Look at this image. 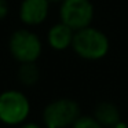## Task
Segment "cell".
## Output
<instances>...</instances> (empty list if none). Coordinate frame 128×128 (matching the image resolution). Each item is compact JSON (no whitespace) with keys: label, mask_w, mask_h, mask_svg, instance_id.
<instances>
[{"label":"cell","mask_w":128,"mask_h":128,"mask_svg":"<svg viewBox=\"0 0 128 128\" xmlns=\"http://www.w3.org/2000/svg\"><path fill=\"white\" fill-rule=\"evenodd\" d=\"M72 48L84 61H99L109 54L110 42L103 30L90 25L74 32Z\"/></svg>","instance_id":"cell-1"},{"label":"cell","mask_w":128,"mask_h":128,"mask_svg":"<svg viewBox=\"0 0 128 128\" xmlns=\"http://www.w3.org/2000/svg\"><path fill=\"white\" fill-rule=\"evenodd\" d=\"M30 114V100L18 90H6L0 94V122L15 127L28 120Z\"/></svg>","instance_id":"cell-2"},{"label":"cell","mask_w":128,"mask_h":128,"mask_svg":"<svg viewBox=\"0 0 128 128\" xmlns=\"http://www.w3.org/2000/svg\"><path fill=\"white\" fill-rule=\"evenodd\" d=\"M80 116V106L74 99L58 98L44 108L43 124L46 128H70Z\"/></svg>","instance_id":"cell-3"},{"label":"cell","mask_w":128,"mask_h":128,"mask_svg":"<svg viewBox=\"0 0 128 128\" xmlns=\"http://www.w3.org/2000/svg\"><path fill=\"white\" fill-rule=\"evenodd\" d=\"M12 58L20 64L36 62L43 52L42 39L29 29H17L8 40Z\"/></svg>","instance_id":"cell-4"},{"label":"cell","mask_w":128,"mask_h":128,"mask_svg":"<svg viewBox=\"0 0 128 128\" xmlns=\"http://www.w3.org/2000/svg\"><path fill=\"white\" fill-rule=\"evenodd\" d=\"M95 8L91 0H64L59 4V20L73 30H80L92 24Z\"/></svg>","instance_id":"cell-5"},{"label":"cell","mask_w":128,"mask_h":128,"mask_svg":"<svg viewBox=\"0 0 128 128\" xmlns=\"http://www.w3.org/2000/svg\"><path fill=\"white\" fill-rule=\"evenodd\" d=\"M48 0H22L20 6V20L26 26L42 25L50 14Z\"/></svg>","instance_id":"cell-6"},{"label":"cell","mask_w":128,"mask_h":128,"mask_svg":"<svg viewBox=\"0 0 128 128\" xmlns=\"http://www.w3.org/2000/svg\"><path fill=\"white\" fill-rule=\"evenodd\" d=\"M73 37L74 30L61 21L52 25L47 32V43L55 51H65L68 48H72Z\"/></svg>","instance_id":"cell-7"},{"label":"cell","mask_w":128,"mask_h":128,"mask_svg":"<svg viewBox=\"0 0 128 128\" xmlns=\"http://www.w3.org/2000/svg\"><path fill=\"white\" fill-rule=\"evenodd\" d=\"M92 116L102 124L103 128H110L121 121V113H120L118 108L114 103L108 102V100L98 103L94 109Z\"/></svg>","instance_id":"cell-8"},{"label":"cell","mask_w":128,"mask_h":128,"mask_svg":"<svg viewBox=\"0 0 128 128\" xmlns=\"http://www.w3.org/2000/svg\"><path fill=\"white\" fill-rule=\"evenodd\" d=\"M17 77L22 86L32 87L39 81L40 70L37 68L36 62H28V64H20L17 72Z\"/></svg>","instance_id":"cell-9"},{"label":"cell","mask_w":128,"mask_h":128,"mask_svg":"<svg viewBox=\"0 0 128 128\" xmlns=\"http://www.w3.org/2000/svg\"><path fill=\"white\" fill-rule=\"evenodd\" d=\"M70 128H103L94 116H80Z\"/></svg>","instance_id":"cell-10"},{"label":"cell","mask_w":128,"mask_h":128,"mask_svg":"<svg viewBox=\"0 0 128 128\" xmlns=\"http://www.w3.org/2000/svg\"><path fill=\"white\" fill-rule=\"evenodd\" d=\"M10 12V6L7 0H0V21L4 20V18L8 15Z\"/></svg>","instance_id":"cell-11"},{"label":"cell","mask_w":128,"mask_h":128,"mask_svg":"<svg viewBox=\"0 0 128 128\" xmlns=\"http://www.w3.org/2000/svg\"><path fill=\"white\" fill-rule=\"evenodd\" d=\"M20 128H43V127L39 125L37 122H33V121H25L24 124L20 125Z\"/></svg>","instance_id":"cell-12"},{"label":"cell","mask_w":128,"mask_h":128,"mask_svg":"<svg viewBox=\"0 0 128 128\" xmlns=\"http://www.w3.org/2000/svg\"><path fill=\"white\" fill-rule=\"evenodd\" d=\"M110 128H128V125H127V122L120 121V122H117L116 125H113V127H110Z\"/></svg>","instance_id":"cell-13"},{"label":"cell","mask_w":128,"mask_h":128,"mask_svg":"<svg viewBox=\"0 0 128 128\" xmlns=\"http://www.w3.org/2000/svg\"><path fill=\"white\" fill-rule=\"evenodd\" d=\"M48 2H50L51 4H52V3H58V4H61L62 2H64V0H48Z\"/></svg>","instance_id":"cell-14"}]
</instances>
